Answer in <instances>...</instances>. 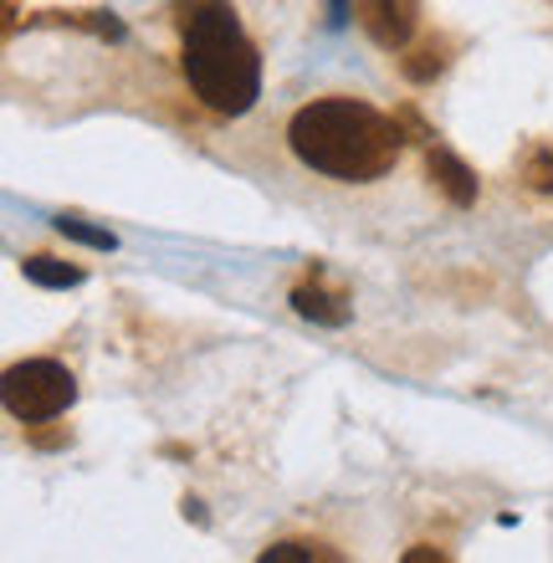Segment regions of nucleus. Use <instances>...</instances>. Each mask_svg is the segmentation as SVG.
Instances as JSON below:
<instances>
[{"instance_id": "nucleus-1", "label": "nucleus", "mask_w": 553, "mask_h": 563, "mask_svg": "<svg viewBox=\"0 0 553 563\" xmlns=\"http://www.w3.org/2000/svg\"><path fill=\"white\" fill-rule=\"evenodd\" d=\"M287 144L308 169L349 185H369L400 159V129L360 98H313L292 113Z\"/></svg>"}, {"instance_id": "nucleus-2", "label": "nucleus", "mask_w": 553, "mask_h": 563, "mask_svg": "<svg viewBox=\"0 0 553 563\" xmlns=\"http://www.w3.org/2000/svg\"><path fill=\"white\" fill-rule=\"evenodd\" d=\"M175 26L185 42V82L210 113L241 119L262 98V57L241 36V21L225 0H175Z\"/></svg>"}, {"instance_id": "nucleus-3", "label": "nucleus", "mask_w": 553, "mask_h": 563, "mask_svg": "<svg viewBox=\"0 0 553 563\" xmlns=\"http://www.w3.org/2000/svg\"><path fill=\"white\" fill-rule=\"evenodd\" d=\"M5 410H11L21 426H42V420L62 416L67 405L77 400V379L62 369L57 358H26L5 369Z\"/></svg>"}, {"instance_id": "nucleus-4", "label": "nucleus", "mask_w": 553, "mask_h": 563, "mask_svg": "<svg viewBox=\"0 0 553 563\" xmlns=\"http://www.w3.org/2000/svg\"><path fill=\"white\" fill-rule=\"evenodd\" d=\"M354 11H360V26L369 31V42L385 52H400L420 26V0H354Z\"/></svg>"}, {"instance_id": "nucleus-5", "label": "nucleus", "mask_w": 553, "mask_h": 563, "mask_svg": "<svg viewBox=\"0 0 553 563\" xmlns=\"http://www.w3.org/2000/svg\"><path fill=\"white\" fill-rule=\"evenodd\" d=\"M425 169H431L435 190L446 195L451 206H472V200H477V175H472V169H466V164L456 159L451 148H441V144H435L431 154H425Z\"/></svg>"}, {"instance_id": "nucleus-6", "label": "nucleus", "mask_w": 553, "mask_h": 563, "mask_svg": "<svg viewBox=\"0 0 553 563\" xmlns=\"http://www.w3.org/2000/svg\"><path fill=\"white\" fill-rule=\"evenodd\" d=\"M292 308H298L302 318L323 323V328H344L349 323V297L344 292H329V287H318V277L302 282V287H292Z\"/></svg>"}, {"instance_id": "nucleus-7", "label": "nucleus", "mask_w": 553, "mask_h": 563, "mask_svg": "<svg viewBox=\"0 0 553 563\" xmlns=\"http://www.w3.org/2000/svg\"><path fill=\"white\" fill-rule=\"evenodd\" d=\"M21 272H26V282H36V287H77V282H82V267L57 262V256H26Z\"/></svg>"}, {"instance_id": "nucleus-8", "label": "nucleus", "mask_w": 553, "mask_h": 563, "mask_svg": "<svg viewBox=\"0 0 553 563\" xmlns=\"http://www.w3.org/2000/svg\"><path fill=\"white\" fill-rule=\"evenodd\" d=\"M57 231H62V236H73V241H82V246H98V252H113V246H119V241H113V231H103V225H88V221H77V216H62Z\"/></svg>"}, {"instance_id": "nucleus-9", "label": "nucleus", "mask_w": 553, "mask_h": 563, "mask_svg": "<svg viewBox=\"0 0 553 563\" xmlns=\"http://www.w3.org/2000/svg\"><path fill=\"white\" fill-rule=\"evenodd\" d=\"M313 559H339V553L318 549V543H272V549H262V563H313Z\"/></svg>"}, {"instance_id": "nucleus-10", "label": "nucleus", "mask_w": 553, "mask_h": 563, "mask_svg": "<svg viewBox=\"0 0 553 563\" xmlns=\"http://www.w3.org/2000/svg\"><path fill=\"white\" fill-rule=\"evenodd\" d=\"M523 179L533 185V190H543V195L553 190V144L528 148V159H523Z\"/></svg>"}, {"instance_id": "nucleus-11", "label": "nucleus", "mask_w": 553, "mask_h": 563, "mask_svg": "<svg viewBox=\"0 0 553 563\" xmlns=\"http://www.w3.org/2000/svg\"><path fill=\"white\" fill-rule=\"evenodd\" d=\"M441 67H446V57H441V46H420L416 57L405 62V73L416 77V82H425V77H435V73H441Z\"/></svg>"}, {"instance_id": "nucleus-12", "label": "nucleus", "mask_w": 553, "mask_h": 563, "mask_svg": "<svg viewBox=\"0 0 553 563\" xmlns=\"http://www.w3.org/2000/svg\"><path fill=\"white\" fill-rule=\"evenodd\" d=\"M431 559H441V553H435V549H410V553H405V563H431Z\"/></svg>"}]
</instances>
